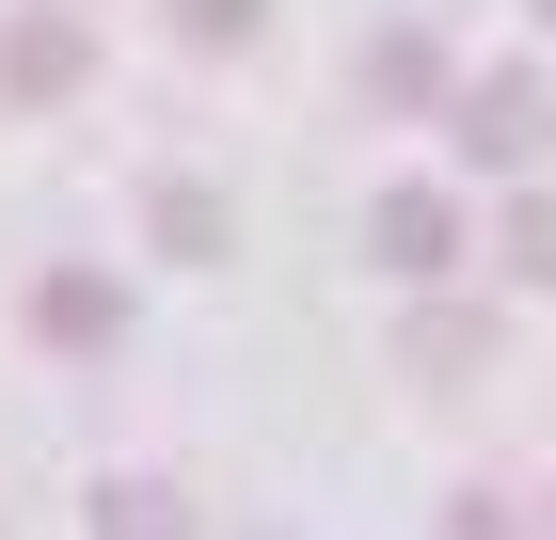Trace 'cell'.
<instances>
[{
	"instance_id": "8992f818",
	"label": "cell",
	"mask_w": 556,
	"mask_h": 540,
	"mask_svg": "<svg viewBox=\"0 0 556 540\" xmlns=\"http://www.w3.org/2000/svg\"><path fill=\"white\" fill-rule=\"evenodd\" d=\"M509 271H525V287L556 271V191H525V208H509Z\"/></svg>"
},
{
	"instance_id": "3957f363",
	"label": "cell",
	"mask_w": 556,
	"mask_h": 540,
	"mask_svg": "<svg viewBox=\"0 0 556 540\" xmlns=\"http://www.w3.org/2000/svg\"><path fill=\"white\" fill-rule=\"evenodd\" d=\"M366 239H382L397 271H445V254H462V223H445V191H382V208H366Z\"/></svg>"
},
{
	"instance_id": "52a82bcc",
	"label": "cell",
	"mask_w": 556,
	"mask_h": 540,
	"mask_svg": "<svg viewBox=\"0 0 556 540\" xmlns=\"http://www.w3.org/2000/svg\"><path fill=\"white\" fill-rule=\"evenodd\" d=\"M175 16H191V33H207V48H223V33H255L270 0H175Z\"/></svg>"
},
{
	"instance_id": "7a4b0ae2",
	"label": "cell",
	"mask_w": 556,
	"mask_h": 540,
	"mask_svg": "<svg viewBox=\"0 0 556 540\" xmlns=\"http://www.w3.org/2000/svg\"><path fill=\"white\" fill-rule=\"evenodd\" d=\"M80 64H96L80 16H16V33H0V96H80Z\"/></svg>"
},
{
	"instance_id": "6da1fadb",
	"label": "cell",
	"mask_w": 556,
	"mask_h": 540,
	"mask_svg": "<svg viewBox=\"0 0 556 540\" xmlns=\"http://www.w3.org/2000/svg\"><path fill=\"white\" fill-rule=\"evenodd\" d=\"M541 127H556L541 80H462V96H445V143H462L477 175H525V160H541Z\"/></svg>"
},
{
	"instance_id": "5b68a950",
	"label": "cell",
	"mask_w": 556,
	"mask_h": 540,
	"mask_svg": "<svg viewBox=\"0 0 556 540\" xmlns=\"http://www.w3.org/2000/svg\"><path fill=\"white\" fill-rule=\"evenodd\" d=\"M160 239L175 254H223V191H160Z\"/></svg>"
},
{
	"instance_id": "277c9868",
	"label": "cell",
	"mask_w": 556,
	"mask_h": 540,
	"mask_svg": "<svg viewBox=\"0 0 556 540\" xmlns=\"http://www.w3.org/2000/svg\"><path fill=\"white\" fill-rule=\"evenodd\" d=\"M366 96H397V112L445 96V48H429V33H382V48H366Z\"/></svg>"
}]
</instances>
